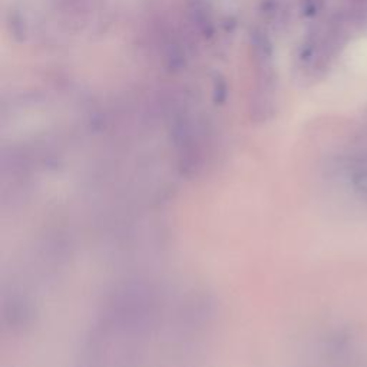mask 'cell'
I'll return each mask as SVG.
<instances>
[{"label": "cell", "mask_w": 367, "mask_h": 367, "mask_svg": "<svg viewBox=\"0 0 367 367\" xmlns=\"http://www.w3.org/2000/svg\"><path fill=\"white\" fill-rule=\"evenodd\" d=\"M214 96L217 102H224L227 98V85L222 79L216 81V90H214Z\"/></svg>", "instance_id": "cell-1"}]
</instances>
